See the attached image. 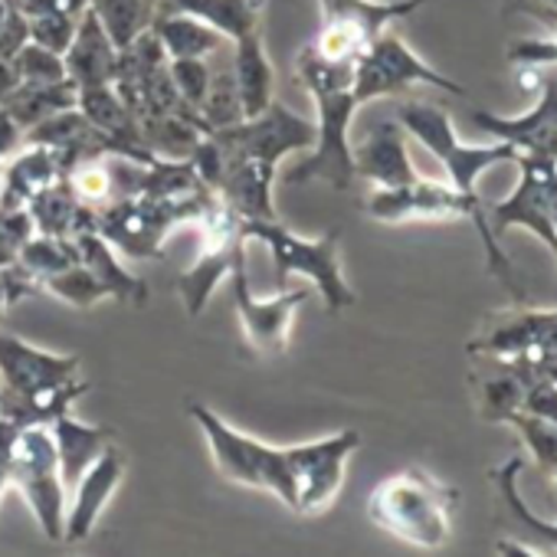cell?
<instances>
[{"label":"cell","mask_w":557,"mask_h":557,"mask_svg":"<svg viewBox=\"0 0 557 557\" xmlns=\"http://www.w3.org/2000/svg\"><path fill=\"white\" fill-rule=\"evenodd\" d=\"M459 488L436 479L423 466H407L387 475L368 502L371 521L391 537L417 550H440L453 537Z\"/></svg>","instance_id":"1"},{"label":"cell","mask_w":557,"mask_h":557,"mask_svg":"<svg viewBox=\"0 0 557 557\" xmlns=\"http://www.w3.org/2000/svg\"><path fill=\"white\" fill-rule=\"evenodd\" d=\"M364 213L377 223H413V220H469L482 239L485 259H488V272L502 278V286H508L518 299H521V286H518V272L508 262L502 239H495L492 226H488V213H485V200L475 194H462L453 184L443 181H430V177H417L413 184L404 187H374L364 200Z\"/></svg>","instance_id":"2"},{"label":"cell","mask_w":557,"mask_h":557,"mask_svg":"<svg viewBox=\"0 0 557 557\" xmlns=\"http://www.w3.org/2000/svg\"><path fill=\"white\" fill-rule=\"evenodd\" d=\"M243 233L249 243L252 239L265 243L275 265V289H286L289 275H306L332 315L358 302L355 289L348 286V278L342 272V236L335 226L315 239H306L286 230L278 220H243Z\"/></svg>","instance_id":"3"},{"label":"cell","mask_w":557,"mask_h":557,"mask_svg":"<svg viewBox=\"0 0 557 557\" xmlns=\"http://www.w3.org/2000/svg\"><path fill=\"white\" fill-rule=\"evenodd\" d=\"M187 413L200 426V433L210 446L213 466L226 482L269 492L286 508H293L296 488H293V472H289V459H286L283 446H269L249 433H239L236 426H230L223 417H216L210 407H203L197 400L187 404Z\"/></svg>","instance_id":"4"},{"label":"cell","mask_w":557,"mask_h":557,"mask_svg":"<svg viewBox=\"0 0 557 557\" xmlns=\"http://www.w3.org/2000/svg\"><path fill=\"white\" fill-rule=\"evenodd\" d=\"M397 119H400V128L407 135H413L446 168L449 184L472 197L479 194V181L488 168L515 164V158H518V151L505 141H495V145L459 141L453 119L440 106H430V102H404Z\"/></svg>","instance_id":"5"},{"label":"cell","mask_w":557,"mask_h":557,"mask_svg":"<svg viewBox=\"0 0 557 557\" xmlns=\"http://www.w3.org/2000/svg\"><path fill=\"white\" fill-rule=\"evenodd\" d=\"M194 223L200 226V252L177 278V296L190 319H197L207 309V299L220 286V278H226L233 265L246 259L249 243L243 233V216L233 207H226L216 194Z\"/></svg>","instance_id":"6"},{"label":"cell","mask_w":557,"mask_h":557,"mask_svg":"<svg viewBox=\"0 0 557 557\" xmlns=\"http://www.w3.org/2000/svg\"><path fill=\"white\" fill-rule=\"evenodd\" d=\"M8 479L21 495L27 498L30 511L37 515L40 531L50 541L63 544V528H66V485L60 475L57 462V446L50 426H24L17 436V446L8 462Z\"/></svg>","instance_id":"7"},{"label":"cell","mask_w":557,"mask_h":557,"mask_svg":"<svg viewBox=\"0 0 557 557\" xmlns=\"http://www.w3.org/2000/svg\"><path fill=\"white\" fill-rule=\"evenodd\" d=\"M518 187L498 203H485L488 226L495 239L508 230H528L557 259V158L550 154H518Z\"/></svg>","instance_id":"8"},{"label":"cell","mask_w":557,"mask_h":557,"mask_svg":"<svg viewBox=\"0 0 557 557\" xmlns=\"http://www.w3.org/2000/svg\"><path fill=\"white\" fill-rule=\"evenodd\" d=\"M423 4L426 0H319L322 30L312 47L329 60L358 63L391 24L417 14Z\"/></svg>","instance_id":"9"},{"label":"cell","mask_w":557,"mask_h":557,"mask_svg":"<svg viewBox=\"0 0 557 557\" xmlns=\"http://www.w3.org/2000/svg\"><path fill=\"white\" fill-rule=\"evenodd\" d=\"M312 99H315V112H319L315 145L309 148L312 154H306L289 171V181L293 184L322 181L335 190H348L355 181V148H351L348 135H351V122H355L361 106H358L351 89L322 92Z\"/></svg>","instance_id":"10"},{"label":"cell","mask_w":557,"mask_h":557,"mask_svg":"<svg viewBox=\"0 0 557 557\" xmlns=\"http://www.w3.org/2000/svg\"><path fill=\"white\" fill-rule=\"evenodd\" d=\"M413 86H433L440 92L449 96H466V89L459 83H453L449 76L436 73L433 66H426L397 34L384 30L355 63V99L358 106H368L374 99L384 96H400Z\"/></svg>","instance_id":"11"},{"label":"cell","mask_w":557,"mask_h":557,"mask_svg":"<svg viewBox=\"0 0 557 557\" xmlns=\"http://www.w3.org/2000/svg\"><path fill=\"white\" fill-rule=\"evenodd\" d=\"M358 446H361L358 430H342L312 443L286 446L293 488H296V502H293L296 515H319L338 498L345 485L348 459L358 453Z\"/></svg>","instance_id":"12"},{"label":"cell","mask_w":557,"mask_h":557,"mask_svg":"<svg viewBox=\"0 0 557 557\" xmlns=\"http://www.w3.org/2000/svg\"><path fill=\"white\" fill-rule=\"evenodd\" d=\"M213 138L223 145L226 158H259L278 168L286 154L309 151L315 145V125L272 99L265 112L230 128H216Z\"/></svg>","instance_id":"13"},{"label":"cell","mask_w":557,"mask_h":557,"mask_svg":"<svg viewBox=\"0 0 557 557\" xmlns=\"http://www.w3.org/2000/svg\"><path fill=\"white\" fill-rule=\"evenodd\" d=\"M233 296H236V315L243 322L246 342L259 355H283L289 348V329L293 315L299 306L312 299V289H278L272 299H259L249 289V275H246V259L233 265Z\"/></svg>","instance_id":"14"},{"label":"cell","mask_w":557,"mask_h":557,"mask_svg":"<svg viewBox=\"0 0 557 557\" xmlns=\"http://www.w3.org/2000/svg\"><path fill=\"white\" fill-rule=\"evenodd\" d=\"M557 348V309H515L492 315L469 342L472 358L511 361Z\"/></svg>","instance_id":"15"},{"label":"cell","mask_w":557,"mask_h":557,"mask_svg":"<svg viewBox=\"0 0 557 557\" xmlns=\"http://www.w3.org/2000/svg\"><path fill=\"white\" fill-rule=\"evenodd\" d=\"M472 122L495 141L511 145L518 154H550L557 158V73L537 79V99L521 115L472 112Z\"/></svg>","instance_id":"16"},{"label":"cell","mask_w":557,"mask_h":557,"mask_svg":"<svg viewBox=\"0 0 557 557\" xmlns=\"http://www.w3.org/2000/svg\"><path fill=\"white\" fill-rule=\"evenodd\" d=\"M521 456L505 459L495 472L492 482L498 488V508L511 534L498 537L495 550L498 554H531V557H557V521L537 518L528 502L518 492V475H521Z\"/></svg>","instance_id":"17"},{"label":"cell","mask_w":557,"mask_h":557,"mask_svg":"<svg viewBox=\"0 0 557 557\" xmlns=\"http://www.w3.org/2000/svg\"><path fill=\"white\" fill-rule=\"evenodd\" d=\"M79 355H53L0 332V387L17 394H40L79 377Z\"/></svg>","instance_id":"18"},{"label":"cell","mask_w":557,"mask_h":557,"mask_svg":"<svg viewBox=\"0 0 557 557\" xmlns=\"http://www.w3.org/2000/svg\"><path fill=\"white\" fill-rule=\"evenodd\" d=\"M122 479H125V456H122L115 446H109V449L83 472V479L70 488L63 544H83V541L96 531V524H99L106 505L112 502L115 488L122 485Z\"/></svg>","instance_id":"19"},{"label":"cell","mask_w":557,"mask_h":557,"mask_svg":"<svg viewBox=\"0 0 557 557\" xmlns=\"http://www.w3.org/2000/svg\"><path fill=\"white\" fill-rule=\"evenodd\" d=\"M66 63V76L76 89L86 86H109L115 79L119 70V47L109 37V30L102 27V21L96 17L92 8H86L76 21V37L70 44V50L63 53Z\"/></svg>","instance_id":"20"},{"label":"cell","mask_w":557,"mask_h":557,"mask_svg":"<svg viewBox=\"0 0 557 557\" xmlns=\"http://www.w3.org/2000/svg\"><path fill=\"white\" fill-rule=\"evenodd\" d=\"M355 177H368L374 187H404L420 177L410 161L404 128L394 122H381L358 148H355Z\"/></svg>","instance_id":"21"},{"label":"cell","mask_w":557,"mask_h":557,"mask_svg":"<svg viewBox=\"0 0 557 557\" xmlns=\"http://www.w3.org/2000/svg\"><path fill=\"white\" fill-rule=\"evenodd\" d=\"M272 181H275V164L259 158H226L223 181L213 194L226 207H233L243 220H275Z\"/></svg>","instance_id":"22"},{"label":"cell","mask_w":557,"mask_h":557,"mask_svg":"<svg viewBox=\"0 0 557 557\" xmlns=\"http://www.w3.org/2000/svg\"><path fill=\"white\" fill-rule=\"evenodd\" d=\"M53 433V446H57V462H60V475L66 492L83 479V472L112 446V430L106 426H92L76 420L73 413H63L50 423Z\"/></svg>","instance_id":"23"},{"label":"cell","mask_w":557,"mask_h":557,"mask_svg":"<svg viewBox=\"0 0 557 557\" xmlns=\"http://www.w3.org/2000/svg\"><path fill=\"white\" fill-rule=\"evenodd\" d=\"M73 243H76V256L79 262L99 278V283L109 289V296L115 302H125V306H141L148 299V286L141 283L138 275H132L119 256H115V246L99 233V230H83V233H73Z\"/></svg>","instance_id":"24"},{"label":"cell","mask_w":557,"mask_h":557,"mask_svg":"<svg viewBox=\"0 0 557 557\" xmlns=\"http://www.w3.org/2000/svg\"><path fill=\"white\" fill-rule=\"evenodd\" d=\"M63 174V161L53 148L24 145L4 164V197H0V207H27L40 190L57 184Z\"/></svg>","instance_id":"25"},{"label":"cell","mask_w":557,"mask_h":557,"mask_svg":"<svg viewBox=\"0 0 557 557\" xmlns=\"http://www.w3.org/2000/svg\"><path fill=\"white\" fill-rule=\"evenodd\" d=\"M230 63L243 102V119H252L269 109L275 99V73L262 47V34H249L236 44H230Z\"/></svg>","instance_id":"26"},{"label":"cell","mask_w":557,"mask_h":557,"mask_svg":"<svg viewBox=\"0 0 557 557\" xmlns=\"http://www.w3.org/2000/svg\"><path fill=\"white\" fill-rule=\"evenodd\" d=\"M164 4L177 14L197 17L216 34H223L230 44L262 34L265 17V0H164Z\"/></svg>","instance_id":"27"},{"label":"cell","mask_w":557,"mask_h":557,"mask_svg":"<svg viewBox=\"0 0 557 557\" xmlns=\"http://www.w3.org/2000/svg\"><path fill=\"white\" fill-rule=\"evenodd\" d=\"M89 391V381L73 377L60 387L40 391V394H17L0 387V417L14 420L17 426H50L57 417L70 413V407Z\"/></svg>","instance_id":"28"},{"label":"cell","mask_w":557,"mask_h":557,"mask_svg":"<svg viewBox=\"0 0 557 557\" xmlns=\"http://www.w3.org/2000/svg\"><path fill=\"white\" fill-rule=\"evenodd\" d=\"M151 30L161 40L168 60H210L223 47H230V40L223 34H216L203 21L187 17V14H177L171 8L164 14H154Z\"/></svg>","instance_id":"29"},{"label":"cell","mask_w":557,"mask_h":557,"mask_svg":"<svg viewBox=\"0 0 557 557\" xmlns=\"http://www.w3.org/2000/svg\"><path fill=\"white\" fill-rule=\"evenodd\" d=\"M76 99H79V89L63 79V83H47V86H37V83H21L4 102V106L17 122L21 128H34L40 125L44 119L57 115V112H66V109H76Z\"/></svg>","instance_id":"30"},{"label":"cell","mask_w":557,"mask_h":557,"mask_svg":"<svg viewBox=\"0 0 557 557\" xmlns=\"http://www.w3.org/2000/svg\"><path fill=\"white\" fill-rule=\"evenodd\" d=\"M197 122L203 132H216V128H230V125L243 122V102H239V89H236V76H233L226 47L216 53V63L210 66V86L197 109Z\"/></svg>","instance_id":"31"},{"label":"cell","mask_w":557,"mask_h":557,"mask_svg":"<svg viewBox=\"0 0 557 557\" xmlns=\"http://www.w3.org/2000/svg\"><path fill=\"white\" fill-rule=\"evenodd\" d=\"M30 220L37 233H50V236H73L76 226V213H79V200L73 194V187L66 184V177H60L57 184H50L47 190H40L30 203Z\"/></svg>","instance_id":"32"},{"label":"cell","mask_w":557,"mask_h":557,"mask_svg":"<svg viewBox=\"0 0 557 557\" xmlns=\"http://www.w3.org/2000/svg\"><path fill=\"white\" fill-rule=\"evenodd\" d=\"M89 8L115 40V47H128L138 34H145L154 21L148 0H89Z\"/></svg>","instance_id":"33"},{"label":"cell","mask_w":557,"mask_h":557,"mask_svg":"<svg viewBox=\"0 0 557 557\" xmlns=\"http://www.w3.org/2000/svg\"><path fill=\"white\" fill-rule=\"evenodd\" d=\"M44 289H47L50 296H57L60 302L73 306V309H96L99 302L112 299L109 289L99 283V278H96L79 259H76L73 265L60 269V272H50V275L44 278Z\"/></svg>","instance_id":"34"},{"label":"cell","mask_w":557,"mask_h":557,"mask_svg":"<svg viewBox=\"0 0 557 557\" xmlns=\"http://www.w3.org/2000/svg\"><path fill=\"white\" fill-rule=\"evenodd\" d=\"M296 76L306 86L309 96H322V92H338V89H351L355 86V63H338L322 57L312 44L299 50L296 57Z\"/></svg>","instance_id":"35"},{"label":"cell","mask_w":557,"mask_h":557,"mask_svg":"<svg viewBox=\"0 0 557 557\" xmlns=\"http://www.w3.org/2000/svg\"><path fill=\"white\" fill-rule=\"evenodd\" d=\"M498 423L511 426V430L521 436L524 449L531 453V459H534L547 475L554 472V466H557V423L541 420V417H534V413H524V410H518V407L508 410V413H502Z\"/></svg>","instance_id":"36"},{"label":"cell","mask_w":557,"mask_h":557,"mask_svg":"<svg viewBox=\"0 0 557 557\" xmlns=\"http://www.w3.org/2000/svg\"><path fill=\"white\" fill-rule=\"evenodd\" d=\"M17 259L34 272L40 275V283L50 275V272H60L66 265H73L79 256H76V243L73 236H50V233H34L30 239L21 243V252Z\"/></svg>","instance_id":"37"},{"label":"cell","mask_w":557,"mask_h":557,"mask_svg":"<svg viewBox=\"0 0 557 557\" xmlns=\"http://www.w3.org/2000/svg\"><path fill=\"white\" fill-rule=\"evenodd\" d=\"M14 66L21 73V83H37V86H47V83H63L70 79L66 76V63L60 53L47 50V47H37V44H24L17 53H14Z\"/></svg>","instance_id":"38"},{"label":"cell","mask_w":557,"mask_h":557,"mask_svg":"<svg viewBox=\"0 0 557 557\" xmlns=\"http://www.w3.org/2000/svg\"><path fill=\"white\" fill-rule=\"evenodd\" d=\"M168 73L181 102L197 115L210 86V60H168Z\"/></svg>","instance_id":"39"},{"label":"cell","mask_w":557,"mask_h":557,"mask_svg":"<svg viewBox=\"0 0 557 557\" xmlns=\"http://www.w3.org/2000/svg\"><path fill=\"white\" fill-rule=\"evenodd\" d=\"M76 21L79 17H63V14H40V17H27V34L30 44L47 47L53 53H66L73 37H76Z\"/></svg>","instance_id":"40"},{"label":"cell","mask_w":557,"mask_h":557,"mask_svg":"<svg viewBox=\"0 0 557 557\" xmlns=\"http://www.w3.org/2000/svg\"><path fill=\"white\" fill-rule=\"evenodd\" d=\"M40 289H44L40 275H34L21 259H14L11 265L0 269V296H4V306H8V309H14L17 302L37 296Z\"/></svg>","instance_id":"41"},{"label":"cell","mask_w":557,"mask_h":557,"mask_svg":"<svg viewBox=\"0 0 557 557\" xmlns=\"http://www.w3.org/2000/svg\"><path fill=\"white\" fill-rule=\"evenodd\" d=\"M508 63L528 66V70H550V66H557V34L550 40H518V44H511L508 47Z\"/></svg>","instance_id":"42"},{"label":"cell","mask_w":557,"mask_h":557,"mask_svg":"<svg viewBox=\"0 0 557 557\" xmlns=\"http://www.w3.org/2000/svg\"><path fill=\"white\" fill-rule=\"evenodd\" d=\"M86 8H89V0H17V11L24 17H40V14L79 17Z\"/></svg>","instance_id":"43"},{"label":"cell","mask_w":557,"mask_h":557,"mask_svg":"<svg viewBox=\"0 0 557 557\" xmlns=\"http://www.w3.org/2000/svg\"><path fill=\"white\" fill-rule=\"evenodd\" d=\"M21 148H24V128L4 106H0V161H8Z\"/></svg>","instance_id":"44"},{"label":"cell","mask_w":557,"mask_h":557,"mask_svg":"<svg viewBox=\"0 0 557 557\" xmlns=\"http://www.w3.org/2000/svg\"><path fill=\"white\" fill-rule=\"evenodd\" d=\"M521 361H528L541 377H547V381H554V384H557V348H554V351L531 355V358H521Z\"/></svg>","instance_id":"45"},{"label":"cell","mask_w":557,"mask_h":557,"mask_svg":"<svg viewBox=\"0 0 557 557\" xmlns=\"http://www.w3.org/2000/svg\"><path fill=\"white\" fill-rule=\"evenodd\" d=\"M17 86H21V73H17V66H14V60H4V57H0V102H4Z\"/></svg>","instance_id":"46"},{"label":"cell","mask_w":557,"mask_h":557,"mask_svg":"<svg viewBox=\"0 0 557 557\" xmlns=\"http://www.w3.org/2000/svg\"><path fill=\"white\" fill-rule=\"evenodd\" d=\"M17 252H21V246L4 233V230H0V269H4V265H11L14 259H17Z\"/></svg>","instance_id":"47"},{"label":"cell","mask_w":557,"mask_h":557,"mask_svg":"<svg viewBox=\"0 0 557 557\" xmlns=\"http://www.w3.org/2000/svg\"><path fill=\"white\" fill-rule=\"evenodd\" d=\"M14 11H17V4H14V0H0V30L8 27V21L14 17Z\"/></svg>","instance_id":"48"},{"label":"cell","mask_w":557,"mask_h":557,"mask_svg":"<svg viewBox=\"0 0 557 557\" xmlns=\"http://www.w3.org/2000/svg\"><path fill=\"white\" fill-rule=\"evenodd\" d=\"M11 485V479H8V466L0 462V495H4V488Z\"/></svg>","instance_id":"49"},{"label":"cell","mask_w":557,"mask_h":557,"mask_svg":"<svg viewBox=\"0 0 557 557\" xmlns=\"http://www.w3.org/2000/svg\"><path fill=\"white\" fill-rule=\"evenodd\" d=\"M4 312H8V306H4V296H0V319H4Z\"/></svg>","instance_id":"50"},{"label":"cell","mask_w":557,"mask_h":557,"mask_svg":"<svg viewBox=\"0 0 557 557\" xmlns=\"http://www.w3.org/2000/svg\"><path fill=\"white\" fill-rule=\"evenodd\" d=\"M550 479H554V485H557V466H554V472H550Z\"/></svg>","instance_id":"51"},{"label":"cell","mask_w":557,"mask_h":557,"mask_svg":"<svg viewBox=\"0 0 557 557\" xmlns=\"http://www.w3.org/2000/svg\"><path fill=\"white\" fill-rule=\"evenodd\" d=\"M547 4H550V8H554V14H557V0H547Z\"/></svg>","instance_id":"52"},{"label":"cell","mask_w":557,"mask_h":557,"mask_svg":"<svg viewBox=\"0 0 557 557\" xmlns=\"http://www.w3.org/2000/svg\"><path fill=\"white\" fill-rule=\"evenodd\" d=\"M14 4H17V0H14Z\"/></svg>","instance_id":"53"}]
</instances>
